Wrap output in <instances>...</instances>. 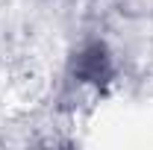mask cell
<instances>
[{
	"label": "cell",
	"mask_w": 153,
	"mask_h": 150,
	"mask_svg": "<svg viewBox=\"0 0 153 150\" xmlns=\"http://www.w3.org/2000/svg\"><path fill=\"white\" fill-rule=\"evenodd\" d=\"M112 74V68H109V56H106V50L94 44V47H88V50H82L79 53V62H76V76L79 79H88V82H106Z\"/></svg>",
	"instance_id": "cell-1"
}]
</instances>
